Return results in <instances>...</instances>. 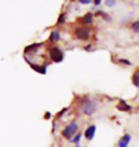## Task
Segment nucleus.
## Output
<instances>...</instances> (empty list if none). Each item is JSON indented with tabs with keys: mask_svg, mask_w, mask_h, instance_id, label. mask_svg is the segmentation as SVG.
<instances>
[{
	"mask_svg": "<svg viewBox=\"0 0 139 147\" xmlns=\"http://www.w3.org/2000/svg\"><path fill=\"white\" fill-rule=\"evenodd\" d=\"M75 36L79 39L82 40H87L90 37V32H89L88 29H84V28H78L75 30Z\"/></svg>",
	"mask_w": 139,
	"mask_h": 147,
	"instance_id": "obj_4",
	"label": "nucleus"
},
{
	"mask_svg": "<svg viewBox=\"0 0 139 147\" xmlns=\"http://www.w3.org/2000/svg\"><path fill=\"white\" fill-rule=\"evenodd\" d=\"M138 25H139V23H138V22H134V26H132V27H134V31L136 32V33L139 31Z\"/></svg>",
	"mask_w": 139,
	"mask_h": 147,
	"instance_id": "obj_13",
	"label": "nucleus"
},
{
	"mask_svg": "<svg viewBox=\"0 0 139 147\" xmlns=\"http://www.w3.org/2000/svg\"><path fill=\"white\" fill-rule=\"evenodd\" d=\"M106 4H107L108 6H113L114 4H115V1H106Z\"/></svg>",
	"mask_w": 139,
	"mask_h": 147,
	"instance_id": "obj_15",
	"label": "nucleus"
},
{
	"mask_svg": "<svg viewBox=\"0 0 139 147\" xmlns=\"http://www.w3.org/2000/svg\"><path fill=\"white\" fill-rule=\"evenodd\" d=\"M134 83L135 84V86H138V72L134 75Z\"/></svg>",
	"mask_w": 139,
	"mask_h": 147,
	"instance_id": "obj_12",
	"label": "nucleus"
},
{
	"mask_svg": "<svg viewBox=\"0 0 139 147\" xmlns=\"http://www.w3.org/2000/svg\"><path fill=\"white\" fill-rule=\"evenodd\" d=\"M76 147H80V146H78V145H77V146H76Z\"/></svg>",
	"mask_w": 139,
	"mask_h": 147,
	"instance_id": "obj_18",
	"label": "nucleus"
},
{
	"mask_svg": "<svg viewBox=\"0 0 139 147\" xmlns=\"http://www.w3.org/2000/svg\"><path fill=\"white\" fill-rule=\"evenodd\" d=\"M32 68L34 69L35 71L39 72L41 74H45L46 73V67H41V66H38V65H34V64H32Z\"/></svg>",
	"mask_w": 139,
	"mask_h": 147,
	"instance_id": "obj_9",
	"label": "nucleus"
},
{
	"mask_svg": "<svg viewBox=\"0 0 139 147\" xmlns=\"http://www.w3.org/2000/svg\"><path fill=\"white\" fill-rule=\"evenodd\" d=\"M95 110H96L95 103L90 100V99H86L83 105H82V111H83V113L88 115V116H91Z\"/></svg>",
	"mask_w": 139,
	"mask_h": 147,
	"instance_id": "obj_1",
	"label": "nucleus"
},
{
	"mask_svg": "<svg viewBox=\"0 0 139 147\" xmlns=\"http://www.w3.org/2000/svg\"><path fill=\"white\" fill-rule=\"evenodd\" d=\"M95 4H96V5H98V4H100V1H96V2H95Z\"/></svg>",
	"mask_w": 139,
	"mask_h": 147,
	"instance_id": "obj_17",
	"label": "nucleus"
},
{
	"mask_svg": "<svg viewBox=\"0 0 139 147\" xmlns=\"http://www.w3.org/2000/svg\"><path fill=\"white\" fill-rule=\"evenodd\" d=\"M79 140H80V135H77V136H76L75 139L72 140V142H79Z\"/></svg>",
	"mask_w": 139,
	"mask_h": 147,
	"instance_id": "obj_14",
	"label": "nucleus"
},
{
	"mask_svg": "<svg viewBox=\"0 0 139 147\" xmlns=\"http://www.w3.org/2000/svg\"><path fill=\"white\" fill-rule=\"evenodd\" d=\"M117 108H118V109H120V110H122V111H130V110L132 109V108L130 107L129 105H127L123 100L120 101V104L118 105Z\"/></svg>",
	"mask_w": 139,
	"mask_h": 147,
	"instance_id": "obj_8",
	"label": "nucleus"
},
{
	"mask_svg": "<svg viewBox=\"0 0 139 147\" xmlns=\"http://www.w3.org/2000/svg\"><path fill=\"white\" fill-rule=\"evenodd\" d=\"M94 134H95V126L94 125H91L90 126L87 130L85 132V137L87 138L88 140H91L94 136Z\"/></svg>",
	"mask_w": 139,
	"mask_h": 147,
	"instance_id": "obj_6",
	"label": "nucleus"
},
{
	"mask_svg": "<svg viewBox=\"0 0 139 147\" xmlns=\"http://www.w3.org/2000/svg\"><path fill=\"white\" fill-rule=\"evenodd\" d=\"M59 38H60V34L57 31H54L52 32L51 34V36H50V41H52V42H56V41L59 40Z\"/></svg>",
	"mask_w": 139,
	"mask_h": 147,
	"instance_id": "obj_7",
	"label": "nucleus"
},
{
	"mask_svg": "<svg viewBox=\"0 0 139 147\" xmlns=\"http://www.w3.org/2000/svg\"><path fill=\"white\" fill-rule=\"evenodd\" d=\"M80 3H82V4H89V3H91V1H80Z\"/></svg>",
	"mask_w": 139,
	"mask_h": 147,
	"instance_id": "obj_16",
	"label": "nucleus"
},
{
	"mask_svg": "<svg viewBox=\"0 0 139 147\" xmlns=\"http://www.w3.org/2000/svg\"><path fill=\"white\" fill-rule=\"evenodd\" d=\"M65 13H61L60 14V16H59V18H58V23L59 24H62V23H64L65 22Z\"/></svg>",
	"mask_w": 139,
	"mask_h": 147,
	"instance_id": "obj_11",
	"label": "nucleus"
},
{
	"mask_svg": "<svg viewBox=\"0 0 139 147\" xmlns=\"http://www.w3.org/2000/svg\"><path fill=\"white\" fill-rule=\"evenodd\" d=\"M130 140H131V136H130L129 134H126L125 136L119 140V142H118V146L119 147H128Z\"/></svg>",
	"mask_w": 139,
	"mask_h": 147,
	"instance_id": "obj_5",
	"label": "nucleus"
},
{
	"mask_svg": "<svg viewBox=\"0 0 139 147\" xmlns=\"http://www.w3.org/2000/svg\"><path fill=\"white\" fill-rule=\"evenodd\" d=\"M91 22H93V16H91V13L86 14L83 18V23L84 24H91Z\"/></svg>",
	"mask_w": 139,
	"mask_h": 147,
	"instance_id": "obj_10",
	"label": "nucleus"
},
{
	"mask_svg": "<svg viewBox=\"0 0 139 147\" xmlns=\"http://www.w3.org/2000/svg\"><path fill=\"white\" fill-rule=\"evenodd\" d=\"M76 130H77V124H76L75 121H73L71 124H69L65 128V130L62 132V135H63L66 139L70 140L71 138L73 137V135L76 132Z\"/></svg>",
	"mask_w": 139,
	"mask_h": 147,
	"instance_id": "obj_2",
	"label": "nucleus"
},
{
	"mask_svg": "<svg viewBox=\"0 0 139 147\" xmlns=\"http://www.w3.org/2000/svg\"><path fill=\"white\" fill-rule=\"evenodd\" d=\"M50 57L54 62H61L63 60V53L58 48H52L50 51Z\"/></svg>",
	"mask_w": 139,
	"mask_h": 147,
	"instance_id": "obj_3",
	"label": "nucleus"
}]
</instances>
